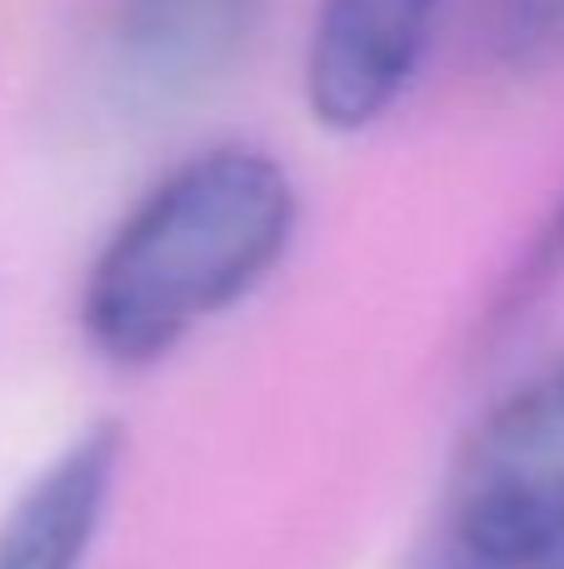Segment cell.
<instances>
[{"mask_svg":"<svg viewBox=\"0 0 564 569\" xmlns=\"http://www.w3.org/2000/svg\"><path fill=\"white\" fill-rule=\"evenodd\" d=\"M485 46L510 76L564 66V0H485Z\"/></svg>","mask_w":564,"mask_h":569,"instance_id":"cell-7","label":"cell"},{"mask_svg":"<svg viewBox=\"0 0 564 569\" xmlns=\"http://www.w3.org/2000/svg\"><path fill=\"white\" fill-rule=\"evenodd\" d=\"M270 0H120L110 76L145 110L190 106L245 60Z\"/></svg>","mask_w":564,"mask_h":569,"instance_id":"cell-4","label":"cell"},{"mask_svg":"<svg viewBox=\"0 0 564 569\" xmlns=\"http://www.w3.org/2000/svg\"><path fill=\"white\" fill-rule=\"evenodd\" d=\"M445 0H315L305 40L310 120L335 136L380 126L425 66Z\"/></svg>","mask_w":564,"mask_h":569,"instance_id":"cell-3","label":"cell"},{"mask_svg":"<svg viewBox=\"0 0 564 569\" xmlns=\"http://www.w3.org/2000/svg\"><path fill=\"white\" fill-rule=\"evenodd\" d=\"M405 569H564V550L550 555H500V550H475V545L455 540V535L435 530L415 550Z\"/></svg>","mask_w":564,"mask_h":569,"instance_id":"cell-8","label":"cell"},{"mask_svg":"<svg viewBox=\"0 0 564 569\" xmlns=\"http://www.w3.org/2000/svg\"><path fill=\"white\" fill-rule=\"evenodd\" d=\"M295 230V180L270 150H200L160 176L95 250L80 335L115 370H150L275 276Z\"/></svg>","mask_w":564,"mask_h":569,"instance_id":"cell-1","label":"cell"},{"mask_svg":"<svg viewBox=\"0 0 564 569\" xmlns=\"http://www.w3.org/2000/svg\"><path fill=\"white\" fill-rule=\"evenodd\" d=\"M125 475V425L90 420L0 520V569H85Z\"/></svg>","mask_w":564,"mask_h":569,"instance_id":"cell-5","label":"cell"},{"mask_svg":"<svg viewBox=\"0 0 564 569\" xmlns=\"http://www.w3.org/2000/svg\"><path fill=\"white\" fill-rule=\"evenodd\" d=\"M560 280H564V190L550 200V210L540 216L525 250L510 260L505 280L495 284V295H490V305H485V320H480L485 335H475V340H485V345L505 340L515 325H525L530 315L545 305V295L555 290Z\"/></svg>","mask_w":564,"mask_h":569,"instance_id":"cell-6","label":"cell"},{"mask_svg":"<svg viewBox=\"0 0 564 569\" xmlns=\"http://www.w3.org/2000/svg\"><path fill=\"white\" fill-rule=\"evenodd\" d=\"M435 530L500 555L564 550V355L470 425Z\"/></svg>","mask_w":564,"mask_h":569,"instance_id":"cell-2","label":"cell"}]
</instances>
